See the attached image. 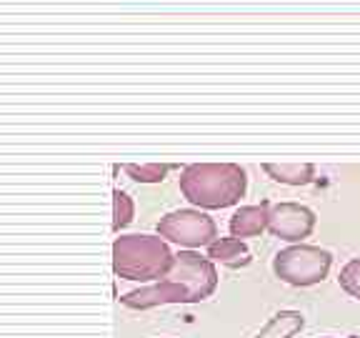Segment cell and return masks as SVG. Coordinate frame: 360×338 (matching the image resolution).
Here are the masks:
<instances>
[{
	"mask_svg": "<svg viewBox=\"0 0 360 338\" xmlns=\"http://www.w3.org/2000/svg\"><path fill=\"white\" fill-rule=\"evenodd\" d=\"M248 191V173L238 163H191L180 170V193L202 211L231 208Z\"/></svg>",
	"mask_w": 360,
	"mask_h": 338,
	"instance_id": "obj_1",
	"label": "cell"
},
{
	"mask_svg": "<svg viewBox=\"0 0 360 338\" xmlns=\"http://www.w3.org/2000/svg\"><path fill=\"white\" fill-rule=\"evenodd\" d=\"M175 256L160 236L133 233L112 243V270L125 281H160L168 278Z\"/></svg>",
	"mask_w": 360,
	"mask_h": 338,
	"instance_id": "obj_2",
	"label": "cell"
},
{
	"mask_svg": "<svg viewBox=\"0 0 360 338\" xmlns=\"http://www.w3.org/2000/svg\"><path fill=\"white\" fill-rule=\"evenodd\" d=\"M333 265L330 251L321 246H305V243H295V246L283 248L281 254L273 261V270L288 286L308 288L321 283L328 278Z\"/></svg>",
	"mask_w": 360,
	"mask_h": 338,
	"instance_id": "obj_3",
	"label": "cell"
},
{
	"mask_svg": "<svg viewBox=\"0 0 360 338\" xmlns=\"http://www.w3.org/2000/svg\"><path fill=\"white\" fill-rule=\"evenodd\" d=\"M158 236L193 251V248L210 246L218 238V225L200 208H180L170 211L158 220Z\"/></svg>",
	"mask_w": 360,
	"mask_h": 338,
	"instance_id": "obj_4",
	"label": "cell"
},
{
	"mask_svg": "<svg viewBox=\"0 0 360 338\" xmlns=\"http://www.w3.org/2000/svg\"><path fill=\"white\" fill-rule=\"evenodd\" d=\"M168 281L183 283L188 288V303L210 299L218 288V270L208 256L195 251H180L175 254V263L168 273Z\"/></svg>",
	"mask_w": 360,
	"mask_h": 338,
	"instance_id": "obj_5",
	"label": "cell"
},
{
	"mask_svg": "<svg viewBox=\"0 0 360 338\" xmlns=\"http://www.w3.org/2000/svg\"><path fill=\"white\" fill-rule=\"evenodd\" d=\"M315 228V213L295 201L270 203L268 206V233L288 243H303Z\"/></svg>",
	"mask_w": 360,
	"mask_h": 338,
	"instance_id": "obj_6",
	"label": "cell"
},
{
	"mask_svg": "<svg viewBox=\"0 0 360 338\" xmlns=\"http://www.w3.org/2000/svg\"><path fill=\"white\" fill-rule=\"evenodd\" d=\"M120 303L128 306L133 311H146V308H155V306H165V303H188V288L183 283L175 281H158L153 286L146 288H135V291L125 293Z\"/></svg>",
	"mask_w": 360,
	"mask_h": 338,
	"instance_id": "obj_7",
	"label": "cell"
},
{
	"mask_svg": "<svg viewBox=\"0 0 360 338\" xmlns=\"http://www.w3.org/2000/svg\"><path fill=\"white\" fill-rule=\"evenodd\" d=\"M268 206L270 201H260V206H240L228 220L233 238H253L268 231Z\"/></svg>",
	"mask_w": 360,
	"mask_h": 338,
	"instance_id": "obj_8",
	"label": "cell"
},
{
	"mask_svg": "<svg viewBox=\"0 0 360 338\" xmlns=\"http://www.w3.org/2000/svg\"><path fill=\"white\" fill-rule=\"evenodd\" d=\"M208 258L213 263H223L225 268H243V265L250 263V251L240 238H215L208 246Z\"/></svg>",
	"mask_w": 360,
	"mask_h": 338,
	"instance_id": "obj_9",
	"label": "cell"
},
{
	"mask_svg": "<svg viewBox=\"0 0 360 338\" xmlns=\"http://www.w3.org/2000/svg\"><path fill=\"white\" fill-rule=\"evenodd\" d=\"M305 328V318L298 311H278L255 338H292Z\"/></svg>",
	"mask_w": 360,
	"mask_h": 338,
	"instance_id": "obj_10",
	"label": "cell"
},
{
	"mask_svg": "<svg viewBox=\"0 0 360 338\" xmlns=\"http://www.w3.org/2000/svg\"><path fill=\"white\" fill-rule=\"evenodd\" d=\"M263 170L278 183L288 186H308L315 180V165L313 163H265Z\"/></svg>",
	"mask_w": 360,
	"mask_h": 338,
	"instance_id": "obj_11",
	"label": "cell"
},
{
	"mask_svg": "<svg viewBox=\"0 0 360 338\" xmlns=\"http://www.w3.org/2000/svg\"><path fill=\"white\" fill-rule=\"evenodd\" d=\"M133 215H135L133 198L125 191H120V188H115V191H112V231L115 233L123 231L125 225L133 223Z\"/></svg>",
	"mask_w": 360,
	"mask_h": 338,
	"instance_id": "obj_12",
	"label": "cell"
},
{
	"mask_svg": "<svg viewBox=\"0 0 360 338\" xmlns=\"http://www.w3.org/2000/svg\"><path fill=\"white\" fill-rule=\"evenodd\" d=\"M170 168H173L170 163H143V165L128 163V165H123V170L135 180V183H160V180L168 175Z\"/></svg>",
	"mask_w": 360,
	"mask_h": 338,
	"instance_id": "obj_13",
	"label": "cell"
},
{
	"mask_svg": "<svg viewBox=\"0 0 360 338\" xmlns=\"http://www.w3.org/2000/svg\"><path fill=\"white\" fill-rule=\"evenodd\" d=\"M338 281H340V288H343L348 296L360 299V258L348 261V263L340 268V276H338Z\"/></svg>",
	"mask_w": 360,
	"mask_h": 338,
	"instance_id": "obj_14",
	"label": "cell"
},
{
	"mask_svg": "<svg viewBox=\"0 0 360 338\" xmlns=\"http://www.w3.org/2000/svg\"><path fill=\"white\" fill-rule=\"evenodd\" d=\"M323 338H333V336H323Z\"/></svg>",
	"mask_w": 360,
	"mask_h": 338,
	"instance_id": "obj_15",
	"label": "cell"
}]
</instances>
